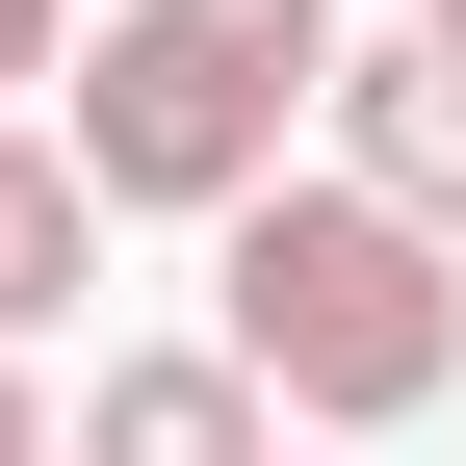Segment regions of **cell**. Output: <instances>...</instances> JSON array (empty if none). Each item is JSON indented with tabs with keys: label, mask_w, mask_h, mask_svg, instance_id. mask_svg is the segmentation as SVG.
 <instances>
[{
	"label": "cell",
	"mask_w": 466,
	"mask_h": 466,
	"mask_svg": "<svg viewBox=\"0 0 466 466\" xmlns=\"http://www.w3.org/2000/svg\"><path fill=\"white\" fill-rule=\"evenodd\" d=\"M208 285H233V363H259V415H311V441H415L441 389H466V259L389 182H233L208 208Z\"/></svg>",
	"instance_id": "cell-1"
},
{
	"label": "cell",
	"mask_w": 466,
	"mask_h": 466,
	"mask_svg": "<svg viewBox=\"0 0 466 466\" xmlns=\"http://www.w3.org/2000/svg\"><path fill=\"white\" fill-rule=\"evenodd\" d=\"M415 26H441V52H466V0H415Z\"/></svg>",
	"instance_id": "cell-8"
},
{
	"label": "cell",
	"mask_w": 466,
	"mask_h": 466,
	"mask_svg": "<svg viewBox=\"0 0 466 466\" xmlns=\"http://www.w3.org/2000/svg\"><path fill=\"white\" fill-rule=\"evenodd\" d=\"M78 259H104V182H78L52 130H0V337H52V311H78Z\"/></svg>",
	"instance_id": "cell-5"
},
{
	"label": "cell",
	"mask_w": 466,
	"mask_h": 466,
	"mask_svg": "<svg viewBox=\"0 0 466 466\" xmlns=\"http://www.w3.org/2000/svg\"><path fill=\"white\" fill-rule=\"evenodd\" d=\"M311 78H337V0H104L78 52H52V156H78L104 208H233V182H285V130H311Z\"/></svg>",
	"instance_id": "cell-2"
},
{
	"label": "cell",
	"mask_w": 466,
	"mask_h": 466,
	"mask_svg": "<svg viewBox=\"0 0 466 466\" xmlns=\"http://www.w3.org/2000/svg\"><path fill=\"white\" fill-rule=\"evenodd\" d=\"M311 104H337V182H389V208L466 259V52H441V26H389V52H337Z\"/></svg>",
	"instance_id": "cell-3"
},
{
	"label": "cell",
	"mask_w": 466,
	"mask_h": 466,
	"mask_svg": "<svg viewBox=\"0 0 466 466\" xmlns=\"http://www.w3.org/2000/svg\"><path fill=\"white\" fill-rule=\"evenodd\" d=\"M52 466H285V415H259L233 337H130V363L78 389V441H52Z\"/></svg>",
	"instance_id": "cell-4"
},
{
	"label": "cell",
	"mask_w": 466,
	"mask_h": 466,
	"mask_svg": "<svg viewBox=\"0 0 466 466\" xmlns=\"http://www.w3.org/2000/svg\"><path fill=\"white\" fill-rule=\"evenodd\" d=\"M0 466H52V389H26V363H0Z\"/></svg>",
	"instance_id": "cell-7"
},
{
	"label": "cell",
	"mask_w": 466,
	"mask_h": 466,
	"mask_svg": "<svg viewBox=\"0 0 466 466\" xmlns=\"http://www.w3.org/2000/svg\"><path fill=\"white\" fill-rule=\"evenodd\" d=\"M52 52H78V0H0V104H26V78H52Z\"/></svg>",
	"instance_id": "cell-6"
},
{
	"label": "cell",
	"mask_w": 466,
	"mask_h": 466,
	"mask_svg": "<svg viewBox=\"0 0 466 466\" xmlns=\"http://www.w3.org/2000/svg\"><path fill=\"white\" fill-rule=\"evenodd\" d=\"M337 466H363V441H337Z\"/></svg>",
	"instance_id": "cell-9"
}]
</instances>
